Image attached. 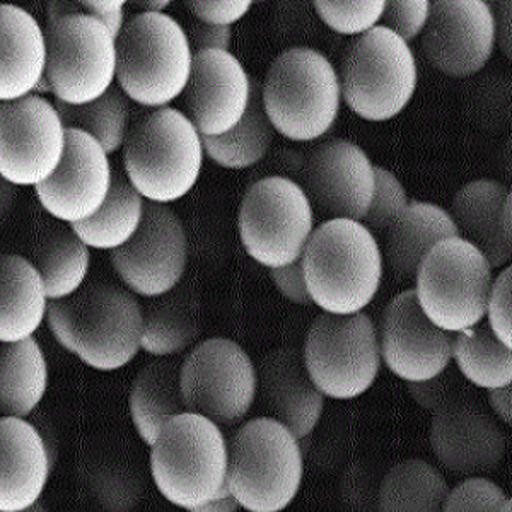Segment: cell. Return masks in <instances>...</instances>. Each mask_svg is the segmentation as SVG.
Returning a JSON list of instances; mask_svg holds the SVG:
<instances>
[{
    "label": "cell",
    "mask_w": 512,
    "mask_h": 512,
    "mask_svg": "<svg viewBox=\"0 0 512 512\" xmlns=\"http://www.w3.org/2000/svg\"><path fill=\"white\" fill-rule=\"evenodd\" d=\"M47 321L55 340L96 371L122 369L142 349V306L111 282L89 280L72 296L50 301Z\"/></svg>",
    "instance_id": "cell-1"
},
{
    "label": "cell",
    "mask_w": 512,
    "mask_h": 512,
    "mask_svg": "<svg viewBox=\"0 0 512 512\" xmlns=\"http://www.w3.org/2000/svg\"><path fill=\"white\" fill-rule=\"evenodd\" d=\"M311 301L332 315H355L373 303L383 253L362 222L332 219L313 231L301 256Z\"/></svg>",
    "instance_id": "cell-2"
},
{
    "label": "cell",
    "mask_w": 512,
    "mask_h": 512,
    "mask_svg": "<svg viewBox=\"0 0 512 512\" xmlns=\"http://www.w3.org/2000/svg\"><path fill=\"white\" fill-rule=\"evenodd\" d=\"M151 473L166 501L200 511L227 490V443L219 425L192 412L166 420L151 446Z\"/></svg>",
    "instance_id": "cell-3"
},
{
    "label": "cell",
    "mask_w": 512,
    "mask_h": 512,
    "mask_svg": "<svg viewBox=\"0 0 512 512\" xmlns=\"http://www.w3.org/2000/svg\"><path fill=\"white\" fill-rule=\"evenodd\" d=\"M204 144L185 113L158 108L128 130L123 166L147 202L168 205L185 197L204 164Z\"/></svg>",
    "instance_id": "cell-4"
},
{
    "label": "cell",
    "mask_w": 512,
    "mask_h": 512,
    "mask_svg": "<svg viewBox=\"0 0 512 512\" xmlns=\"http://www.w3.org/2000/svg\"><path fill=\"white\" fill-rule=\"evenodd\" d=\"M299 439L272 417L241 425L227 446V489L250 512L284 511L303 482Z\"/></svg>",
    "instance_id": "cell-5"
},
{
    "label": "cell",
    "mask_w": 512,
    "mask_h": 512,
    "mask_svg": "<svg viewBox=\"0 0 512 512\" xmlns=\"http://www.w3.org/2000/svg\"><path fill=\"white\" fill-rule=\"evenodd\" d=\"M192 45L176 19L164 12H139L117 38L118 86L147 108H164L187 88Z\"/></svg>",
    "instance_id": "cell-6"
},
{
    "label": "cell",
    "mask_w": 512,
    "mask_h": 512,
    "mask_svg": "<svg viewBox=\"0 0 512 512\" xmlns=\"http://www.w3.org/2000/svg\"><path fill=\"white\" fill-rule=\"evenodd\" d=\"M262 101L275 132L294 142H311L337 122L342 88L337 70L313 48L280 53L267 70Z\"/></svg>",
    "instance_id": "cell-7"
},
{
    "label": "cell",
    "mask_w": 512,
    "mask_h": 512,
    "mask_svg": "<svg viewBox=\"0 0 512 512\" xmlns=\"http://www.w3.org/2000/svg\"><path fill=\"white\" fill-rule=\"evenodd\" d=\"M342 99L367 122H388L414 98L417 64L407 41L383 26L355 38L340 67Z\"/></svg>",
    "instance_id": "cell-8"
},
{
    "label": "cell",
    "mask_w": 512,
    "mask_h": 512,
    "mask_svg": "<svg viewBox=\"0 0 512 512\" xmlns=\"http://www.w3.org/2000/svg\"><path fill=\"white\" fill-rule=\"evenodd\" d=\"M494 275L489 260L470 241L443 239L420 263L415 297L425 316L446 332L458 333L487 316Z\"/></svg>",
    "instance_id": "cell-9"
},
{
    "label": "cell",
    "mask_w": 512,
    "mask_h": 512,
    "mask_svg": "<svg viewBox=\"0 0 512 512\" xmlns=\"http://www.w3.org/2000/svg\"><path fill=\"white\" fill-rule=\"evenodd\" d=\"M246 253L263 267L280 268L301 260L315 231V209L296 181L268 176L246 192L238 216Z\"/></svg>",
    "instance_id": "cell-10"
},
{
    "label": "cell",
    "mask_w": 512,
    "mask_h": 512,
    "mask_svg": "<svg viewBox=\"0 0 512 512\" xmlns=\"http://www.w3.org/2000/svg\"><path fill=\"white\" fill-rule=\"evenodd\" d=\"M304 366L318 390L333 400L364 395L381 367L378 330L364 313H323L309 328Z\"/></svg>",
    "instance_id": "cell-11"
},
{
    "label": "cell",
    "mask_w": 512,
    "mask_h": 512,
    "mask_svg": "<svg viewBox=\"0 0 512 512\" xmlns=\"http://www.w3.org/2000/svg\"><path fill=\"white\" fill-rule=\"evenodd\" d=\"M47 76L53 96L67 105L101 98L117 79V38L84 14L48 21Z\"/></svg>",
    "instance_id": "cell-12"
},
{
    "label": "cell",
    "mask_w": 512,
    "mask_h": 512,
    "mask_svg": "<svg viewBox=\"0 0 512 512\" xmlns=\"http://www.w3.org/2000/svg\"><path fill=\"white\" fill-rule=\"evenodd\" d=\"M256 367L241 345L229 338H209L195 345L181 362V395L187 412L217 425H236L255 403Z\"/></svg>",
    "instance_id": "cell-13"
},
{
    "label": "cell",
    "mask_w": 512,
    "mask_h": 512,
    "mask_svg": "<svg viewBox=\"0 0 512 512\" xmlns=\"http://www.w3.org/2000/svg\"><path fill=\"white\" fill-rule=\"evenodd\" d=\"M67 128L57 106L30 94L0 106V175L16 187H38L59 168Z\"/></svg>",
    "instance_id": "cell-14"
},
{
    "label": "cell",
    "mask_w": 512,
    "mask_h": 512,
    "mask_svg": "<svg viewBox=\"0 0 512 512\" xmlns=\"http://www.w3.org/2000/svg\"><path fill=\"white\" fill-rule=\"evenodd\" d=\"M123 284L142 297H156L180 284L188 263L187 231L168 205L146 202L137 233L110 251Z\"/></svg>",
    "instance_id": "cell-15"
},
{
    "label": "cell",
    "mask_w": 512,
    "mask_h": 512,
    "mask_svg": "<svg viewBox=\"0 0 512 512\" xmlns=\"http://www.w3.org/2000/svg\"><path fill=\"white\" fill-rule=\"evenodd\" d=\"M494 16L483 0H436L422 31V48L434 69L454 79L477 76L492 59Z\"/></svg>",
    "instance_id": "cell-16"
},
{
    "label": "cell",
    "mask_w": 512,
    "mask_h": 512,
    "mask_svg": "<svg viewBox=\"0 0 512 512\" xmlns=\"http://www.w3.org/2000/svg\"><path fill=\"white\" fill-rule=\"evenodd\" d=\"M378 337L384 366L407 383L434 378L453 361L454 333L425 316L414 289L393 297L384 308Z\"/></svg>",
    "instance_id": "cell-17"
},
{
    "label": "cell",
    "mask_w": 512,
    "mask_h": 512,
    "mask_svg": "<svg viewBox=\"0 0 512 512\" xmlns=\"http://www.w3.org/2000/svg\"><path fill=\"white\" fill-rule=\"evenodd\" d=\"M111 183L113 169L103 146L86 132L67 128L64 158L35 192L53 219L76 224L105 204Z\"/></svg>",
    "instance_id": "cell-18"
},
{
    "label": "cell",
    "mask_w": 512,
    "mask_h": 512,
    "mask_svg": "<svg viewBox=\"0 0 512 512\" xmlns=\"http://www.w3.org/2000/svg\"><path fill=\"white\" fill-rule=\"evenodd\" d=\"M306 195L313 209L332 219L362 222L374 195V164L347 140H330L306 163Z\"/></svg>",
    "instance_id": "cell-19"
},
{
    "label": "cell",
    "mask_w": 512,
    "mask_h": 512,
    "mask_svg": "<svg viewBox=\"0 0 512 512\" xmlns=\"http://www.w3.org/2000/svg\"><path fill=\"white\" fill-rule=\"evenodd\" d=\"M251 86L250 76L233 53H195L190 79L183 91L188 120L202 137L227 134L245 117Z\"/></svg>",
    "instance_id": "cell-20"
},
{
    "label": "cell",
    "mask_w": 512,
    "mask_h": 512,
    "mask_svg": "<svg viewBox=\"0 0 512 512\" xmlns=\"http://www.w3.org/2000/svg\"><path fill=\"white\" fill-rule=\"evenodd\" d=\"M431 446L449 472L483 475L501 465L506 437L501 425L478 403L460 396L436 412L431 425Z\"/></svg>",
    "instance_id": "cell-21"
},
{
    "label": "cell",
    "mask_w": 512,
    "mask_h": 512,
    "mask_svg": "<svg viewBox=\"0 0 512 512\" xmlns=\"http://www.w3.org/2000/svg\"><path fill=\"white\" fill-rule=\"evenodd\" d=\"M256 376V395H260L268 417L286 425L296 439L315 431L325 407V395L309 376L299 350L284 347L265 355Z\"/></svg>",
    "instance_id": "cell-22"
},
{
    "label": "cell",
    "mask_w": 512,
    "mask_h": 512,
    "mask_svg": "<svg viewBox=\"0 0 512 512\" xmlns=\"http://www.w3.org/2000/svg\"><path fill=\"white\" fill-rule=\"evenodd\" d=\"M0 511H28L40 501L52 460L41 432L21 417L0 420Z\"/></svg>",
    "instance_id": "cell-23"
},
{
    "label": "cell",
    "mask_w": 512,
    "mask_h": 512,
    "mask_svg": "<svg viewBox=\"0 0 512 512\" xmlns=\"http://www.w3.org/2000/svg\"><path fill=\"white\" fill-rule=\"evenodd\" d=\"M451 217L460 238L477 246L490 267L504 268L511 262L512 195L501 181L466 183L454 197Z\"/></svg>",
    "instance_id": "cell-24"
},
{
    "label": "cell",
    "mask_w": 512,
    "mask_h": 512,
    "mask_svg": "<svg viewBox=\"0 0 512 512\" xmlns=\"http://www.w3.org/2000/svg\"><path fill=\"white\" fill-rule=\"evenodd\" d=\"M0 98L16 101L35 93L47 72V36L30 12L0 6Z\"/></svg>",
    "instance_id": "cell-25"
},
{
    "label": "cell",
    "mask_w": 512,
    "mask_h": 512,
    "mask_svg": "<svg viewBox=\"0 0 512 512\" xmlns=\"http://www.w3.org/2000/svg\"><path fill=\"white\" fill-rule=\"evenodd\" d=\"M146 299L142 306V349L156 357L181 355L192 349L204 330L197 294L178 284L173 291Z\"/></svg>",
    "instance_id": "cell-26"
},
{
    "label": "cell",
    "mask_w": 512,
    "mask_h": 512,
    "mask_svg": "<svg viewBox=\"0 0 512 512\" xmlns=\"http://www.w3.org/2000/svg\"><path fill=\"white\" fill-rule=\"evenodd\" d=\"M460 236L448 210L429 202H408L386 231V258L398 279H415L424 256L443 241Z\"/></svg>",
    "instance_id": "cell-27"
},
{
    "label": "cell",
    "mask_w": 512,
    "mask_h": 512,
    "mask_svg": "<svg viewBox=\"0 0 512 512\" xmlns=\"http://www.w3.org/2000/svg\"><path fill=\"white\" fill-rule=\"evenodd\" d=\"M0 340L19 342L40 328L48 313V294L35 263L19 255H4L0 263Z\"/></svg>",
    "instance_id": "cell-28"
},
{
    "label": "cell",
    "mask_w": 512,
    "mask_h": 512,
    "mask_svg": "<svg viewBox=\"0 0 512 512\" xmlns=\"http://www.w3.org/2000/svg\"><path fill=\"white\" fill-rule=\"evenodd\" d=\"M178 355L161 357L140 369L128 395V410L140 439L152 446L166 420L185 414Z\"/></svg>",
    "instance_id": "cell-29"
},
{
    "label": "cell",
    "mask_w": 512,
    "mask_h": 512,
    "mask_svg": "<svg viewBox=\"0 0 512 512\" xmlns=\"http://www.w3.org/2000/svg\"><path fill=\"white\" fill-rule=\"evenodd\" d=\"M48 384L45 355L35 338L7 342L0 349V412L28 417L40 405Z\"/></svg>",
    "instance_id": "cell-30"
},
{
    "label": "cell",
    "mask_w": 512,
    "mask_h": 512,
    "mask_svg": "<svg viewBox=\"0 0 512 512\" xmlns=\"http://www.w3.org/2000/svg\"><path fill=\"white\" fill-rule=\"evenodd\" d=\"M144 197L127 176L113 173L110 193L98 212L70 224L72 231L94 250H117L132 239L144 217Z\"/></svg>",
    "instance_id": "cell-31"
},
{
    "label": "cell",
    "mask_w": 512,
    "mask_h": 512,
    "mask_svg": "<svg viewBox=\"0 0 512 512\" xmlns=\"http://www.w3.org/2000/svg\"><path fill=\"white\" fill-rule=\"evenodd\" d=\"M35 267L45 282L48 299L57 301L84 286L91 267V251L72 227L53 226L36 246Z\"/></svg>",
    "instance_id": "cell-32"
},
{
    "label": "cell",
    "mask_w": 512,
    "mask_h": 512,
    "mask_svg": "<svg viewBox=\"0 0 512 512\" xmlns=\"http://www.w3.org/2000/svg\"><path fill=\"white\" fill-rule=\"evenodd\" d=\"M272 140L274 127L263 108L262 88L253 82L250 106L243 120L227 134L202 137V144L210 161L222 168L246 169L267 156Z\"/></svg>",
    "instance_id": "cell-33"
},
{
    "label": "cell",
    "mask_w": 512,
    "mask_h": 512,
    "mask_svg": "<svg viewBox=\"0 0 512 512\" xmlns=\"http://www.w3.org/2000/svg\"><path fill=\"white\" fill-rule=\"evenodd\" d=\"M448 482L434 466L422 460L396 465L379 487V509L384 512L443 511Z\"/></svg>",
    "instance_id": "cell-34"
},
{
    "label": "cell",
    "mask_w": 512,
    "mask_h": 512,
    "mask_svg": "<svg viewBox=\"0 0 512 512\" xmlns=\"http://www.w3.org/2000/svg\"><path fill=\"white\" fill-rule=\"evenodd\" d=\"M453 359L461 376L482 390L512 383L511 349L495 337L489 325L478 323L454 333Z\"/></svg>",
    "instance_id": "cell-35"
},
{
    "label": "cell",
    "mask_w": 512,
    "mask_h": 512,
    "mask_svg": "<svg viewBox=\"0 0 512 512\" xmlns=\"http://www.w3.org/2000/svg\"><path fill=\"white\" fill-rule=\"evenodd\" d=\"M65 128L91 135L110 156L125 144L128 135L127 96L120 86H111L101 98L86 105L55 103Z\"/></svg>",
    "instance_id": "cell-36"
},
{
    "label": "cell",
    "mask_w": 512,
    "mask_h": 512,
    "mask_svg": "<svg viewBox=\"0 0 512 512\" xmlns=\"http://www.w3.org/2000/svg\"><path fill=\"white\" fill-rule=\"evenodd\" d=\"M82 478L94 501L105 509L130 511L139 504L142 480L118 454H89L82 463Z\"/></svg>",
    "instance_id": "cell-37"
},
{
    "label": "cell",
    "mask_w": 512,
    "mask_h": 512,
    "mask_svg": "<svg viewBox=\"0 0 512 512\" xmlns=\"http://www.w3.org/2000/svg\"><path fill=\"white\" fill-rule=\"evenodd\" d=\"M316 12L321 21L340 35H364L379 26L384 11V0L364 2H326L318 0Z\"/></svg>",
    "instance_id": "cell-38"
},
{
    "label": "cell",
    "mask_w": 512,
    "mask_h": 512,
    "mask_svg": "<svg viewBox=\"0 0 512 512\" xmlns=\"http://www.w3.org/2000/svg\"><path fill=\"white\" fill-rule=\"evenodd\" d=\"M374 176H376V185H374L373 202L362 221L371 233L373 231L379 233V231H388L391 224L402 216L403 210L407 209L408 197L395 173L374 166Z\"/></svg>",
    "instance_id": "cell-39"
},
{
    "label": "cell",
    "mask_w": 512,
    "mask_h": 512,
    "mask_svg": "<svg viewBox=\"0 0 512 512\" xmlns=\"http://www.w3.org/2000/svg\"><path fill=\"white\" fill-rule=\"evenodd\" d=\"M446 512H511V499L489 478H466L458 487L449 490L444 501Z\"/></svg>",
    "instance_id": "cell-40"
},
{
    "label": "cell",
    "mask_w": 512,
    "mask_h": 512,
    "mask_svg": "<svg viewBox=\"0 0 512 512\" xmlns=\"http://www.w3.org/2000/svg\"><path fill=\"white\" fill-rule=\"evenodd\" d=\"M463 379L465 378L458 369L448 366L434 378L407 383L408 391L420 408L436 414L441 408L448 407L449 403L463 396Z\"/></svg>",
    "instance_id": "cell-41"
},
{
    "label": "cell",
    "mask_w": 512,
    "mask_h": 512,
    "mask_svg": "<svg viewBox=\"0 0 512 512\" xmlns=\"http://www.w3.org/2000/svg\"><path fill=\"white\" fill-rule=\"evenodd\" d=\"M429 0H388L384 2L379 26L393 31L403 41H412L422 35L429 18Z\"/></svg>",
    "instance_id": "cell-42"
},
{
    "label": "cell",
    "mask_w": 512,
    "mask_h": 512,
    "mask_svg": "<svg viewBox=\"0 0 512 512\" xmlns=\"http://www.w3.org/2000/svg\"><path fill=\"white\" fill-rule=\"evenodd\" d=\"M509 94L511 81L504 76H487L473 91L472 108L477 122L499 127L504 125L509 111Z\"/></svg>",
    "instance_id": "cell-43"
},
{
    "label": "cell",
    "mask_w": 512,
    "mask_h": 512,
    "mask_svg": "<svg viewBox=\"0 0 512 512\" xmlns=\"http://www.w3.org/2000/svg\"><path fill=\"white\" fill-rule=\"evenodd\" d=\"M512 268L504 267L497 279L492 282L489 303H487V315H489L490 330L502 344L512 347Z\"/></svg>",
    "instance_id": "cell-44"
},
{
    "label": "cell",
    "mask_w": 512,
    "mask_h": 512,
    "mask_svg": "<svg viewBox=\"0 0 512 512\" xmlns=\"http://www.w3.org/2000/svg\"><path fill=\"white\" fill-rule=\"evenodd\" d=\"M190 11L198 19V23L210 26H231L250 11V0H216V2H188Z\"/></svg>",
    "instance_id": "cell-45"
},
{
    "label": "cell",
    "mask_w": 512,
    "mask_h": 512,
    "mask_svg": "<svg viewBox=\"0 0 512 512\" xmlns=\"http://www.w3.org/2000/svg\"><path fill=\"white\" fill-rule=\"evenodd\" d=\"M270 279L277 287V291L286 297L287 301L301 306H308L313 303L309 296L306 280H304L303 263L301 260L286 265V267L270 268L268 270Z\"/></svg>",
    "instance_id": "cell-46"
},
{
    "label": "cell",
    "mask_w": 512,
    "mask_h": 512,
    "mask_svg": "<svg viewBox=\"0 0 512 512\" xmlns=\"http://www.w3.org/2000/svg\"><path fill=\"white\" fill-rule=\"evenodd\" d=\"M231 38L233 30L231 26H210V24H193L190 31V45L193 53L207 52V50H216V52H229L231 47Z\"/></svg>",
    "instance_id": "cell-47"
},
{
    "label": "cell",
    "mask_w": 512,
    "mask_h": 512,
    "mask_svg": "<svg viewBox=\"0 0 512 512\" xmlns=\"http://www.w3.org/2000/svg\"><path fill=\"white\" fill-rule=\"evenodd\" d=\"M82 14L98 19L105 24L111 35L118 38L122 33L125 21H123V0H82Z\"/></svg>",
    "instance_id": "cell-48"
},
{
    "label": "cell",
    "mask_w": 512,
    "mask_h": 512,
    "mask_svg": "<svg viewBox=\"0 0 512 512\" xmlns=\"http://www.w3.org/2000/svg\"><path fill=\"white\" fill-rule=\"evenodd\" d=\"M494 16L495 43H499L507 59L512 55V2L489 4Z\"/></svg>",
    "instance_id": "cell-49"
},
{
    "label": "cell",
    "mask_w": 512,
    "mask_h": 512,
    "mask_svg": "<svg viewBox=\"0 0 512 512\" xmlns=\"http://www.w3.org/2000/svg\"><path fill=\"white\" fill-rule=\"evenodd\" d=\"M489 403L490 408L494 410V414L499 417L501 422L506 425H511L512 422V388L511 384L502 386V388H495L489 390Z\"/></svg>",
    "instance_id": "cell-50"
},
{
    "label": "cell",
    "mask_w": 512,
    "mask_h": 512,
    "mask_svg": "<svg viewBox=\"0 0 512 512\" xmlns=\"http://www.w3.org/2000/svg\"><path fill=\"white\" fill-rule=\"evenodd\" d=\"M241 509L239 502L234 499L229 489L224 494L219 495L216 499L207 502L205 506L200 507L198 512H236Z\"/></svg>",
    "instance_id": "cell-51"
},
{
    "label": "cell",
    "mask_w": 512,
    "mask_h": 512,
    "mask_svg": "<svg viewBox=\"0 0 512 512\" xmlns=\"http://www.w3.org/2000/svg\"><path fill=\"white\" fill-rule=\"evenodd\" d=\"M135 7H139L142 12H152V14H159L169 6L168 0H147V2H134Z\"/></svg>",
    "instance_id": "cell-52"
},
{
    "label": "cell",
    "mask_w": 512,
    "mask_h": 512,
    "mask_svg": "<svg viewBox=\"0 0 512 512\" xmlns=\"http://www.w3.org/2000/svg\"><path fill=\"white\" fill-rule=\"evenodd\" d=\"M36 94H53L52 84H50V81H48L47 76L43 77L41 79L40 84L36 86L35 89Z\"/></svg>",
    "instance_id": "cell-53"
}]
</instances>
